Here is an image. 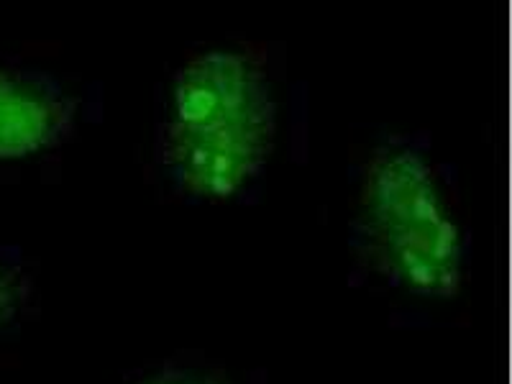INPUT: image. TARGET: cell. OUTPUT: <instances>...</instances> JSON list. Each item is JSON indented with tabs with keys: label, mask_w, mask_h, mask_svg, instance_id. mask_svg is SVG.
<instances>
[{
	"label": "cell",
	"mask_w": 512,
	"mask_h": 384,
	"mask_svg": "<svg viewBox=\"0 0 512 384\" xmlns=\"http://www.w3.org/2000/svg\"><path fill=\"white\" fill-rule=\"evenodd\" d=\"M34 303V277L16 249H0V338L21 323Z\"/></svg>",
	"instance_id": "obj_4"
},
{
	"label": "cell",
	"mask_w": 512,
	"mask_h": 384,
	"mask_svg": "<svg viewBox=\"0 0 512 384\" xmlns=\"http://www.w3.org/2000/svg\"><path fill=\"white\" fill-rule=\"evenodd\" d=\"M126 384H236L226 372L203 364H187V361H169L162 367L146 369L128 379Z\"/></svg>",
	"instance_id": "obj_5"
},
{
	"label": "cell",
	"mask_w": 512,
	"mask_h": 384,
	"mask_svg": "<svg viewBox=\"0 0 512 384\" xmlns=\"http://www.w3.org/2000/svg\"><path fill=\"white\" fill-rule=\"evenodd\" d=\"M277 134L280 93L264 57L210 47L187 57L169 80L154 157L172 190L223 203L262 180Z\"/></svg>",
	"instance_id": "obj_1"
},
{
	"label": "cell",
	"mask_w": 512,
	"mask_h": 384,
	"mask_svg": "<svg viewBox=\"0 0 512 384\" xmlns=\"http://www.w3.org/2000/svg\"><path fill=\"white\" fill-rule=\"evenodd\" d=\"M80 100L41 70L0 64V162L29 159L70 139Z\"/></svg>",
	"instance_id": "obj_3"
},
{
	"label": "cell",
	"mask_w": 512,
	"mask_h": 384,
	"mask_svg": "<svg viewBox=\"0 0 512 384\" xmlns=\"http://www.w3.org/2000/svg\"><path fill=\"white\" fill-rule=\"evenodd\" d=\"M351 244L369 272L420 300H451L464 290L469 233L431 146L390 136L361 162Z\"/></svg>",
	"instance_id": "obj_2"
}]
</instances>
